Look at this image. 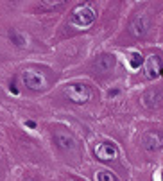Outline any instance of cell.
<instances>
[{
	"label": "cell",
	"mask_w": 163,
	"mask_h": 181,
	"mask_svg": "<svg viewBox=\"0 0 163 181\" xmlns=\"http://www.w3.org/2000/svg\"><path fill=\"white\" fill-rule=\"evenodd\" d=\"M95 156H97V160H101V161H113L118 156V149L113 144H109V142H102V144H99L95 147Z\"/></svg>",
	"instance_id": "5"
},
{
	"label": "cell",
	"mask_w": 163,
	"mask_h": 181,
	"mask_svg": "<svg viewBox=\"0 0 163 181\" xmlns=\"http://www.w3.org/2000/svg\"><path fill=\"white\" fill-rule=\"evenodd\" d=\"M143 70H145V75L149 79H156L163 74V68H161V59L158 56H151L145 59V65H143Z\"/></svg>",
	"instance_id": "6"
},
{
	"label": "cell",
	"mask_w": 163,
	"mask_h": 181,
	"mask_svg": "<svg viewBox=\"0 0 163 181\" xmlns=\"http://www.w3.org/2000/svg\"><path fill=\"white\" fill-rule=\"evenodd\" d=\"M74 181H77V179H74Z\"/></svg>",
	"instance_id": "15"
},
{
	"label": "cell",
	"mask_w": 163,
	"mask_h": 181,
	"mask_svg": "<svg viewBox=\"0 0 163 181\" xmlns=\"http://www.w3.org/2000/svg\"><path fill=\"white\" fill-rule=\"evenodd\" d=\"M70 22L77 27H88L95 22V11L90 6H77L75 9L72 11V18Z\"/></svg>",
	"instance_id": "2"
},
{
	"label": "cell",
	"mask_w": 163,
	"mask_h": 181,
	"mask_svg": "<svg viewBox=\"0 0 163 181\" xmlns=\"http://www.w3.org/2000/svg\"><path fill=\"white\" fill-rule=\"evenodd\" d=\"M147 29H149V18H147V14H143V13L136 14L131 20V23H129V32H131L133 36H136V38L145 36Z\"/></svg>",
	"instance_id": "4"
},
{
	"label": "cell",
	"mask_w": 163,
	"mask_h": 181,
	"mask_svg": "<svg viewBox=\"0 0 163 181\" xmlns=\"http://www.w3.org/2000/svg\"><path fill=\"white\" fill-rule=\"evenodd\" d=\"M11 36L14 38V41H16V45H20V47H22V45H23V43H25V40H23V38H20V36H18V34H16V32H14V31L11 32Z\"/></svg>",
	"instance_id": "12"
},
{
	"label": "cell",
	"mask_w": 163,
	"mask_h": 181,
	"mask_svg": "<svg viewBox=\"0 0 163 181\" xmlns=\"http://www.w3.org/2000/svg\"><path fill=\"white\" fill-rule=\"evenodd\" d=\"M22 79H23L25 86L31 88V90H43L45 88V79L38 72H34V70H25L22 74Z\"/></svg>",
	"instance_id": "7"
},
{
	"label": "cell",
	"mask_w": 163,
	"mask_h": 181,
	"mask_svg": "<svg viewBox=\"0 0 163 181\" xmlns=\"http://www.w3.org/2000/svg\"><path fill=\"white\" fill-rule=\"evenodd\" d=\"M115 65H117V57L113 54H102L95 61V70L101 74H108L115 68Z\"/></svg>",
	"instance_id": "8"
},
{
	"label": "cell",
	"mask_w": 163,
	"mask_h": 181,
	"mask_svg": "<svg viewBox=\"0 0 163 181\" xmlns=\"http://www.w3.org/2000/svg\"><path fill=\"white\" fill-rule=\"evenodd\" d=\"M161 179H163V172H161Z\"/></svg>",
	"instance_id": "14"
},
{
	"label": "cell",
	"mask_w": 163,
	"mask_h": 181,
	"mask_svg": "<svg viewBox=\"0 0 163 181\" xmlns=\"http://www.w3.org/2000/svg\"><path fill=\"white\" fill-rule=\"evenodd\" d=\"M65 95L68 97V100L75 102V104H84L90 100L92 92L84 83H72L65 88Z\"/></svg>",
	"instance_id": "1"
},
{
	"label": "cell",
	"mask_w": 163,
	"mask_h": 181,
	"mask_svg": "<svg viewBox=\"0 0 163 181\" xmlns=\"http://www.w3.org/2000/svg\"><path fill=\"white\" fill-rule=\"evenodd\" d=\"M99 181H118V179L109 171H101L99 172Z\"/></svg>",
	"instance_id": "11"
},
{
	"label": "cell",
	"mask_w": 163,
	"mask_h": 181,
	"mask_svg": "<svg viewBox=\"0 0 163 181\" xmlns=\"http://www.w3.org/2000/svg\"><path fill=\"white\" fill-rule=\"evenodd\" d=\"M54 138H56V142H58V145L65 151H72L74 147H75V142H74V138H72V135L65 133V131H56Z\"/></svg>",
	"instance_id": "9"
},
{
	"label": "cell",
	"mask_w": 163,
	"mask_h": 181,
	"mask_svg": "<svg viewBox=\"0 0 163 181\" xmlns=\"http://www.w3.org/2000/svg\"><path fill=\"white\" fill-rule=\"evenodd\" d=\"M142 145L145 151L153 152V151H158L163 147V135L158 133V131H147L142 136Z\"/></svg>",
	"instance_id": "3"
},
{
	"label": "cell",
	"mask_w": 163,
	"mask_h": 181,
	"mask_svg": "<svg viewBox=\"0 0 163 181\" xmlns=\"http://www.w3.org/2000/svg\"><path fill=\"white\" fill-rule=\"evenodd\" d=\"M25 124H27V126H29V128H36V124H34V122H32V120H27V122H25Z\"/></svg>",
	"instance_id": "13"
},
{
	"label": "cell",
	"mask_w": 163,
	"mask_h": 181,
	"mask_svg": "<svg viewBox=\"0 0 163 181\" xmlns=\"http://www.w3.org/2000/svg\"><path fill=\"white\" fill-rule=\"evenodd\" d=\"M129 65H131L133 68H140L143 65V57H142V54H133L131 56V59H129Z\"/></svg>",
	"instance_id": "10"
}]
</instances>
